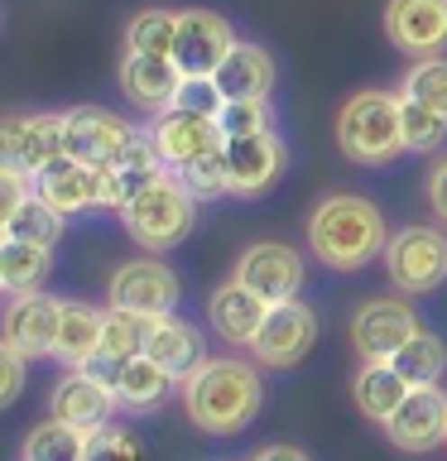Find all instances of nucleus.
I'll return each mask as SVG.
<instances>
[{"instance_id": "obj_1", "label": "nucleus", "mask_w": 447, "mask_h": 461, "mask_svg": "<svg viewBox=\"0 0 447 461\" xmlns=\"http://www.w3.org/2000/svg\"><path fill=\"white\" fill-rule=\"evenodd\" d=\"M183 409L187 423L207 438H236L265 409V380L260 366L241 356H212L183 380Z\"/></svg>"}, {"instance_id": "obj_2", "label": "nucleus", "mask_w": 447, "mask_h": 461, "mask_svg": "<svg viewBox=\"0 0 447 461\" xmlns=\"http://www.w3.org/2000/svg\"><path fill=\"white\" fill-rule=\"evenodd\" d=\"M385 212L360 193H327L308 212V250L332 274H356L385 259Z\"/></svg>"}, {"instance_id": "obj_3", "label": "nucleus", "mask_w": 447, "mask_h": 461, "mask_svg": "<svg viewBox=\"0 0 447 461\" xmlns=\"http://www.w3.org/2000/svg\"><path fill=\"white\" fill-rule=\"evenodd\" d=\"M337 149L346 164L380 168L404 154V125H399V92H356L337 111Z\"/></svg>"}, {"instance_id": "obj_4", "label": "nucleus", "mask_w": 447, "mask_h": 461, "mask_svg": "<svg viewBox=\"0 0 447 461\" xmlns=\"http://www.w3.org/2000/svg\"><path fill=\"white\" fill-rule=\"evenodd\" d=\"M121 221H125L130 240H135L140 250L164 255V250H173V245H183L187 236H193L197 197L187 193V187L178 183V173L169 168L154 187H144V193L121 212Z\"/></svg>"}, {"instance_id": "obj_5", "label": "nucleus", "mask_w": 447, "mask_h": 461, "mask_svg": "<svg viewBox=\"0 0 447 461\" xmlns=\"http://www.w3.org/2000/svg\"><path fill=\"white\" fill-rule=\"evenodd\" d=\"M385 274L404 298L433 294L447 279V230L442 226H399L385 245Z\"/></svg>"}, {"instance_id": "obj_6", "label": "nucleus", "mask_w": 447, "mask_h": 461, "mask_svg": "<svg viewBox=\"0 0 447 461\" xmlns=\"http://www.w3.org/2000/svg\"><path fill=\"white\" fill-rule=\"evenodd\" d=\"M183 298V284L159 255H144V259H125L115 265V274L106 279V303L111 308H125V312H140V317H169Z\"/></svg>"}, {"instance_id": "obj_7", "label": "nucleus", "mask_w": 447, "mask_h": 461, "mask_svg": "<svg viewBox=\"0 0 447 461\" xmlns=\"http://www.w3.org/2000/svg\"><path fill=\"white\" fill-rule=\"evenodd\" d=\"M68 154V135H63V111H14L0 125V164L39 178L53 158Z\"/></svg>"}, {"instance_id": "obj_8", "label": "nucleus", "mask_w": 447, "mask_h": 461, "mask_svg": "<svg viewBox=\"0 0 447 461\" xmlns=\"http://www.w3.org/2000/svg\"><path fill=\"white\" fill-rule=\"evenodd\" d=\"M424 322L409 308V298H366L351 317V346L360 360H395Z\"/></svg>"}, {"instance_id": "obj_9", "label": "nucleus", "mask_w": 447, "mask_h": 461, "mask_svg": "<svg viewBox=\"0 0 447 461\" xmlns=\"http://www.w3.org/2000/svg\"><path fill=\"white\" fill-rule=\"evenodd\" d=\"M313 341H317V312L303 298H288V303H269V317L260 327V337L251 341V356L265 370H294L313 351Z\"/></svg>"}, {"instance_id": "obj_10", "label": "nucleus", "mask_w": 447, "mask_h": 461, "mask_svg": "<svg viewBox=\"0 0 447 461\" xmlns=\"http://www.w3.org/2000/svg\"><path fill=\"white\" fill-rule=\"evenodd\" d=\"M236 29L216 10H178V39H173V63L183 77H212L236 49Z\"/></svg>"}, {"instance_id": "obj_11", "label": "nucleus", "mask_w": 447, "mask_h": 461, "mask_svg": "<svg viewBox=\"0 0 447 461\" xmlns=\"http://www.w3.org/2000/svg\"><path fill=\"white\" fill-rule=\"evenodd\" d=\"M385 438H389V447H399V452H409V456H424V452H433V447H447V394L438 384L409 389V399L389 413Z\"/></svg>"}, {"instance_id": "obj_12", "label": "nucleus", "mask_w": 447, "mask_h": 461, "mask_svg": "<svg viewBox=\"0 0 447 461\" xmlns=\"http://www.w3.org/2000/svg\"><path fill=\"white\" fill-rule=\"evenodd\" d=\"M385 39L409 58H438L447 49V0H389Z\"/></svg>"}, {"instance_id": "obj_13", "label": "nucleus", "mask_w": 447, "mask_h": 461, "mask_svg": "<svg viewBox=\"0 0 447 461\" xmlns=\"http://www.w3.org/2000/svg\"><path fill=\"white\" fill-rule=\"evenodd\" d=\"M236 279L245 288H255L265 303H288V298H298V288H303V255L294 245L260 240L251 250H241Z\"/></svg>"}, {"instance_id": "obj_14", "label": "nucleus", "mask_w": 447, "mask_h": 461, "mask_svg": "<svg viewBox=\"0 0 447 461\" xmlns=\"http://www.w3.org/2000/svg\"><path fill=\"white\" fill-rule=\"evenodd\" d=\"M63 135H68V158L106 168L111 158L125 149V140L135 135V125H125L121 115L106 111V106H68L63 111Z\"/></svg>"}, {"instance_id": "obj_15", "label": "nucleus", "mask_w": 447, "mask_h": 461, "mask_svg": "<svg viewBox=\"0 0 447 461\" xmlns=\"http://www.w3.org/2000/svg\"><path fill=\"white\" fill-rule=\"evenodd\" d=\"M288 164V144L265 130V135H245L226 140V173H231V193L236 197H260L279 183V173Z\"/></svg>"}, {"instance_id": "obj_16", "label": "nucleus", "mask_w": 447, "mask_h": 461, "mask_svg": "<svg viewBox=\"0 0 447 461\" xmlns=\"http://www.w3.org/2000/svg\"><path fill=\"white\" fill-rule=\"evenodd\" d=\"M58 322H63V298H49L39 288V294L10 298L5 317H0V337H5V346H14V351H24L29 360H34V356H53Z\"/></svg>"}, {"instance_id": "obj_17", "label": "nucleus", "mask_w": 447, "mask_h": 461, "mask_svg": "<svg viewBox=\"0 0 447 461\" xmlns=\"http://www.w3.org/2000/svg\"><path fill=\"white\" fill-rule=\"evenodd\" d=\"M115 409H121V403H115V389L101 384L96 375H87V370H68L49 394V418H58V423H68L78 432L106 428Z\"/></svg>"}, {"instance_id": "obj_18", "label": "nucleus", "mask_w": 447, "mask_h": 461, "mask_svg": "<svg viewBox=\"0 0 447 461\" xmlns=\"http://www.w3.org/2000/svg\"><path fill=\"white\" fill-rule=\"evenodd\" d=\"M115 77H121V92H125L130 106L144 111V115H159V111L173 106L183 72H178V63H173L169 53H130L125 49Z\"/></svg>"}, {"instance_id": "obj_19", "label": "nucleus", "mask_w": 447, "mask_h": 461, "mask_svg": "<svg viewBox=\"0 0 447 461\" xmlns=\"http://www.w3.org/2000/svg\"><path fill=\"white\" fill-rule=\"evenodd\" d=\"M150 135H154V144H159V154H164L169 168H183V164H193V158H202V154H212V149L226 144L222 125H216L212 115H193V111H178V106L159 111L150 121Z\"/></svg>"}, {"instance_id": "obj_20", "label": "nucleus", "mask_w": 447, "mask_h": 461, "mask_svg": "<svg viewBox=\"0 0 447 461\" xmlns=\"http://www.w3.org/2000/svg\"><path fill=\"white\" fill-rule=\"evenodd\" d=\"M34 187L63 216L106 207V168H101V164H78V158H68V154L53 158V164L34 178Z\"/></svg>"}, {"instance_id": "obj_21", "label": "nucleus", "mask_w": 447, "mask_h": 461, "mask_svg": "<svg viewBox=\"0 0 447 461\" xmlns=\"http://www.w3.org/2000/svg\"><path fill=\"white\" fill-rule=\"evenodd\" d=\"M207 317H212V331H216L226 346H251V341L260 337V327H265V317H269V303L260 298L255 288H245L236 274H231L226 284L212 288Z\"/></svg>"}, {"instance_id": "obj_22", "label": "nucleus", "mask_w": 447, "mask_h": 461, "mask_svg": "<svg viewBox=\"0 0 447 461\" xmlns=\"http://www.w3.org/2000/svg\"><path fill=\"white\" fill-rule=\"evenodd\" d=\"M144 356L154 360V366H164L173 380H187L202 360H207V351H202V331L187 327L183 317H150V341H144Z\"/></svg>"}, {"instance_id": "obj_23", "label": "nucleus", "mask_w": 447, "mask_h": 461, "mask_svg": "<svg viewBox=\"0 0 447 461\" xmlns=\"http://www.w3.org/2000/svg\"><path fill=\"white\" fill-rule=\"evenodd\" d=\"M226 101H269L274 92V58L260 43H236L231 58L212 72Z\"/></svg>"}, {"instance_id": "obj_24", "label": "nucleus", "mask_w": 447, "mask_h": 461, "mask_svg": "<svg viewBox=\"0 0 447 461\" xmlns=\"http://www.w3.org/2000/svg\"><path fill=\"white\" fill-rule=\"evenodd\" d=\"M63 221L68 216L58 212L39 187H29L20 202L0 207V236L5 240H29V245H49V250L63 240Z\"/></svg>"}, {"instance_id": "obj_25", "label": "nucleus", "mask_w": 447, "mask_h": 461, "mask_svg": "<svg viewBox=\"0 0 447 461\" xmlns=\"http://www.w3.org/2000/svg\"><path fill=\"white\" fill-rule=\"evenodd\" d=\"M101 327H106V312L101 308H92L82 298H63V322H58L53 360H63L68 370H82L101 351Z\"/></svg>"}, {"instance_id": "obj_26", "label": "nucleus", "mask_w": 447, "mask_h": 461, "mask_svg": "<svg viewBox=\"0 0 447 461\" xmlns=\"http://www.w3.org/2000/svg\"><path fill=\"white\" fill-rule=\"evenodd\" d=\"M409 380L395 370V360H366V366L356 370V380H351V399H356V409L370 418V423H389V413L399 409L404 399H409Z\"/></svg>"}, {"instance_id": "obj_27", "label": "nucleus", "mask_w": 447, "mask_h": 461, "mask_svg": "<svg viewBox=\"0 0 447 461\" xmlns=\"http://www.w3.org/2000/svg\"><path fill=\"white\" fill-rule=\"evenodd\" d=\"M173 375L164 366H154L150 356H135V360H125V370H121V380H115V403H121L125 413H154L159 403H164L173 394Z\"/></svg>"}, {"instance_id": "obj_28", "label": "nucleus", "mask_w": 447, "mask_h": 461, "mask_svg": "<svg viewBox=\"0 0 447 461\" xmlns=\"http://www.w3.org/2000/svg\"><path fill=\"white\" fill-rule=\"evenodd\" d=\"M49 274H53V250L49 245H29V240H5L0 245V288H5L10 298L39 294Z\"/></svg>"}, {"instance_id": "obj_29", "label": "nucleus", "mask_w": 447, "mask_h": 461, "mask_svg": "<svg viewBox=\"0 0 447 461\" xmlns=\"http://www.w3.org/2000/svg\"><path fill=\"white\" fill-rule=\"evenodd\" d=\"M87 452V432L58 423V418H49V423H34L24 438V452L20 461H82Z\"/></svg>"}, {"instance_id": "obj_30", "label": "nucleus", "mask_w": 447, "mask_h": 461, "mask_svg": "<svg viewBox=\"0 0 447 461\" xmlns=\"http://www.w3.org/2000/svg\"><path fill=\"white\" fill-rule=\"evenodd\" d=\"M395 370H399L414 389H418V384H438L442 370H447V341L438 337V331L424 327V331H418V337L395 356Z\"/></svg>"}, {"instance_id": "obj_31", "label": "nucleus", "mask_w": 447, "mask_h": 461, "mask_svg": "<svg viewBox=\"0 0 447 461\" xmlns=\"http://www.w3.org/2000/svg\"><path fill=\"white\" fill-rule=\"evenodd\" d=\"M399 125H404V149L409 154H433L447 140V115L414 96H399Z\"/></svg>"}, {"instance_id": "obj_32", "label": "nucleus", "mask_w": 447, "mask_h": 461, "mask_svg": "<svg viewBox=\"0 0 447 461\" xmlns=\"http://www.w3.org/2000/svg\"><path fill=\"white\" fill-rule=\"evenodd\" d=\"M173 39H178V10H140L125 24V49L130 53H169L173 58Z\"/></svg>"}, {"instance_id": "obj_33", "label": "nucleus", "mask_w": 447, "mask_h": 461, "mask_svg": "<svg viewBox=\"0 0 447 461\" xmlns=\"http://www.w3.org/2000/svg\"><path fill=\"white\" fill-rule=\"evenodd\" d=\"M144 341H150V317L125 312V308H106V327H101V356H111V360H135V356H144Z\"/></svg>"}, {"instance_id": "obj_34", "label": "nucleus", "mask_w": 447, "mask_h": 461, "mask_svg": "<svg viewBox=\"0 0 447 461\" xmlns=\"http://www.w3.org/2000/svg\"><path fill=\"white\" fill-rule=\"evenodd\" d=\"M399 96H414L447 115V58H414V68L399 77Z\"/></svg>"}, {"instance_id": "obj_35", "label": "nucleus", "mask_w": 447, "mask_h": 461, "mask_svg": "<svg viewBox=\"0 0 447 461\" xmlns=\"http://www.w3.org/2000/svg\"><path fill=\"white\" fill-rule=\"evenodd\" d=\"M173 173H178V183H183V187H187V193H193L197 202L231 193V173H226V144H222V149H212V154H202V158H193V164L173 168Z\"/></svg>"}, {"instance_id": "obj_36", "label": "nucleus", "mask_w": 447, "mask_h": 461, "mask_svg": "<svg viewBox=\"0 0 447 461\" xmlns=\"http://www.w3.org/2000/svg\"><path fill=\"white\" fill-rule=\"evenodd\" d=\"M216 125H222L226 140L265 135V130H274V111H269V101H226L222 115H216Z\"/></svg>"}, {"instance_id": "obj_37", "label": "nucleus", "mask_w": 447, "mask_h": 461, "mask_svg": "<svg viewBox=\"0 0 447 461\" xmlns=\"http://www.w3.org/2000/svg\"><path fill=\"white\" fill-rule=\"evenodd\" d=\"M82 461H140V442L130 438L125 428L106 423V428L87 432V452H82Z\"/></svg>"}, {"instance_id": "obj_38", "label": "nucleus", "mask_w": 447, "mask_h": 461, "mask_svg": "<svg viewBox=\"0 0 447 461\" xmlns=\"http://www.w3.org/2000/svg\"><path fill=\"white\" fill-rule=\"evenodd\" d=\"M173 106L178 111H193V115H222L226 106V96H222V86H216V77H183L178 82V96H173Z\"/></svg>"}, {"instance_id": "obj_39", "label": "nucleus", "mask_w": 447, "mask_h": 461, "mask_svg": "<svg viewBox=\"0 0 447 461\" xmlns=\"http://www.w3.org/2000/svg\"><path fill=\"white\" fill-rule=\"evenodd\" d=\"M24 351H14V346H0V403H14L24 389Z\"/></svg>"}, {"instance_id": "obj_40", "label": "nucleus", "mask_w": 447, "mask_h": 461, "mask_svg": "<svg viewBox=\"0 0 447 461\" xmlns=\"http://www.w3.org/2000/svg\"><path fill=\"white\" fill-rule=\"evenodd\" d=\"M428 207H433V216L447 226V154L428 168Z\"/></svg>"}, {"instance_id": "obj_41", "label": "nucleus", "mask_w": 447, "mask_h": 461, "mask_svg": "<svg viewBox=\"0 0 447 461\" xmlns=\"http://www.w3.org/2000/svg\"><path fill=\"white\" fill-rule=\"evenodd\" d=\"M251 461H308L303 447H288V442H274V447H260Z\"/></svg>"}]
</instances>
